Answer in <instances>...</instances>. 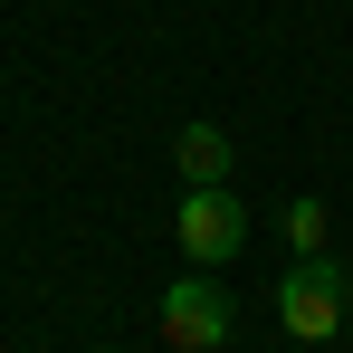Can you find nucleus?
I'll list each match as a JSON object with an SVG mask.
<instances>
[{"label":"nucleus","mask_w":353,"mask_h":353,"mask_svg":"<svg viewBox=\"0 0 353 353\" xmlns=\"http://www.w3.org/2000/svg\"><path fill=\"white\" fill-rule=\"evenodd\" d=\"M344 315H353L344 268H334V258H296V268H287V287H277V325H287V334H305V344H325Z\"/></svg>","instance_id":"f257e3e1"},{"label":"nucleus","mask_w":353,"mask_h":353,"mask_svg":"<svg viewBox=\"0 0 353 353\" xmlns=\"http://www.w3.org/2000/svg\"><path fill=\"white\" fill-rule=\"evenodd\" d=\"M172 239H181V258L220 268V258H239V239H248V210L230 201V181H220V191H181V220H172Z\"/></svg>","instance_id":"f03ea898"},{"label":"nucleus","mask_w":353,"mask_h":353,"mask_svg":"<svg viewBox=\"0 0 353 353\" xmlns=\"http://www.w3.org/2000/svg\"><path fill=\"white\" fill-rule=\"evenodd\" d=\"M153 315H163V344H172V353H220V344H230V296L210 287V277H181Z\"/></svg>","instance_id":"7ed1b4c3"},{"label":"nucleus","mask_w":353,"mask_h":353,"mask_svg":"<svg viewBox=\"0 0 353 353\" xmlns=\"http://www.w3.org/2000/svg\"><path fill=\"white\" fill-rule=\"evenodd\" d=\"M172 163H181V191H220V181H230V134H220V124H181V143H172Z\"/></svg>","instance_id":"20e7f679"},{"label":"nucleus","mask_w":353,"mask_h":353,"mask_svg":"<svg viewBox=\"0 0 353 353\" xmlns=\"http://www.w3.org/2000/svg\"><path fill=\"white\" fill-rule=\"evenodd\" d=\"M287 239L296 258H325V201H287Z\"/></svg>","instance_id":"39448f33"},{"label":"nucleus","mask_w":353,"mask_h":353,"mask_svg":"<svg viewBox=\"0 0 353 353\" xmlns=\"http://www.w3.org/2000/svg\"><path fill=\"white\" fill-rule=\"evenodd\" d=\"M344 287H353V268H344Z\"/></svg>","instance_id":"423d86ee"}]
</instances>
